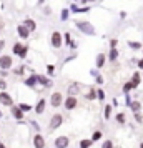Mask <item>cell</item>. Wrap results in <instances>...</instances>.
<instances>
[{"mask_svg":"<svg viewBox=\"0 0 143 148\" xmlns=\"http://www.w3.org/2000/svg\"><path fill=\"white\" fill-rule=\"evenodd\" d=\"M77 28L78 30H82L83 34L87 35H95V28H93V25L90 23V22H83V20H77Z\"/></svg>","mask_w":143,"mask_h":148,"instance_id":"obj_1","label":"cell"},{"mask_svg":"<svg viewBox=\"0 0 143 148\" xmlns=\"http://www.w3.org/2000/svg\"><path fill=\"white\" fill-rule=\"evenodd\" d=\"M62 123H63V116H62L60 113H55L53 116H52V120H50V125H48V127H50V132L57 130Z\"/></svg>","mask_w":143,"mask_h":148,"instance_id":"obj_2","label":"cell"},{"mask_svg":"<svg viewBox=\"0 0 143 148\" xmlns=\"http://www.w3.org/2000/svg\"><path fill=\"white\" fill-rule=\"evenodd\" d=\"M62 103H63V98H62V93L60 92H55V93H52V97H50V105L53 108L60 107Z\"/></svg>","mask_w":143,"mask_h":148,"instance_id":"obj_3","label":"cell"},{"mask_svg":"<svg viewBox=\"0 0 143 148\" xmlns=\"http://www.w3.org/2000/svg\"><path fill=\"white\" fill-rule=\"evenodd\" d=\"M0 68H2V70L12 68V57H10V55H2V57H0Z\"/></svg>","mask_w":143,"mask_h":148,"instance_id":"obj_4","label":"cell"},{"mask_svg":"<svg viewBox=\"0 0 143 148\" xmlns=\"http://www.w3.org/2000/svg\"><path fill=\"white\" fill-rule=\"evenodd\" d=\"M27 50H28V47H23L20 43H15L14 45V53L18 55L20 58H25V57H27Z\"/></svg>","mask_w":143,"mask_h":148,"instance_id":"obj_5","label":"cell"},{"mask_svg":"<svg viewBox=\"0 0 143 148\" xmlns=\"http://www.w3.org/2000/svg\"><path fill=\"white\" fill-rule=\"evenodd\" d=\"M77 103H78V101H77V98L73 97V95H70L67 100L63 101V105H65V108H67V110H73V108L77 107Z\"/></svg>","mask_w":143,"mask_h":148,"instance_id":"obj_6","label":"cell"},{"mask_svg":"<svg viewBox=\"0 0 143 148\" xmlns=\"http://www.w3.org/2000/svg\"><path fill=\"white\" fill-rule=\"evenodd\" d=\"M0 103H2V105H5V107H12V103H14V101H12V97H10L8 93L2 92V93H0Z\"/></svg>","mask_w":143,"mask_h":148,"instance_id":"obj_7","label":"cell"},{"mask_svg":"<svg viewBox=\"0 0 143 148\" xmlns=\"http://www.w3.org/2000/svg\"><path fill=\"white\" fill-rule=\"evenodd\" d=\"M70 140H68V136H58L57 140H55V147L57 148H67Z\"/></svg>","mask_w":143,"mask_h":148,"instance_id":"obj_8","label":"cell"},{"mask_svg":"<svg viewBox=\"0 0 143 148\" xmlns=\"http://www.w3.org/2000/svg\"><path fill=\"white\" fill-rule=\"evenodd\" d=\"M52 45H53V48L62 47V35L58 34V32H53V34H52Z\"/></svg>","mask_w":143,"mask_h":148,"instance_id":"obj_9","label":"cell"},{"mask_svg":"<svg viewBox=\"0 0 143 148\" xmlns=\"http://www.w3.org/2000/svg\"><path fill=\"white\" fill-rule=\"evenodd\" d=\"M34 147L35 148H45V140L42 135H35L34 136Z\"/></svg>","mask_w":143,"mask_h":148,"instance_id":"obj_10","label":"cell"},{"mask_svg":"<svg viewBox=\"0 0 143 148\" xmlns=\"http://www.w3.org/2000/svg\"><path fill=\"white\" fill-rule=\"evenodd\" d=\"M17 32H18V35H20L22 38H28V34H30V30L25 25H18L17 27Z\"/></svg>","mask_w":143,"mask_h":148,"instance_id":"obj_11","label":"cell"},{"mask_svg":"<svg viewBox=\"0 0 143 148\" xmlns=\"http://www.w3.org/2000/svg\"><path fill=\"white\" fill-rule=\"evenodd\" d=\"M12 115H14V118H17V120H22L23 118V110L20 107H12Z\"/></svg>","mask_w":143,"mask_h":148,"instance_id":"obj_12","label":"cell"},{"mask_svg":"<svg viewBox=\"0 0 143 148\" xmlns=\"http://www.w3.org/2000/svg\"><path fill=\"white\" fill-rule=\"evenodd\" d=\"M43 112H45V98H42V100L37 103V107H35V113L42 115Z\"/></svg>","mask_w":143,"mask_h":148,"instance_id":"obj_13","label":"cell"},{"mask_svg":"<svg viewBox=\"0 0 143 148\" xmlns=\"http://www.w3.org/2000/svg\"><path fill=\"white\" fill-rule=\"evenodd\" d=\"M23 25H25L30 32H34L35 28H37V23H35V20H32V18H27V20L23 22Z\"/></svg>","mask_w":143,"mask_h":148,"instance_id":"obj_14","label":"cell"},{"mask_svg":"<svg viewBox=\"0 0 143 148\" xmlns=\"http://www.w3.org/2000/svg\"><path fill=\"white\" fill-rule=\"evenodd\" d=\"M103 65H105V55H103V53H98V55H96V67L102 68Z\"/></svg>","mask_w":143,"mask_h":148,"instance_id":"obj_15","label":"cell"},{"mask_svg":"<svg viewBox=\"0 0 143 148\" xmlns=\"http://www.w3.org/2000/svg\"><path fill=\"white\" fill-rule=\"evenodd\" d=\"M140 77H142V75L138 73V72H135V73H133V77H131V82H133V85H135V87H138V85H140V82H142V78H140Z\"/></svg>","mask_w":143,"mask_h":148,"instance_id":"obj_16","label":"cell"},{"mask_svg":"<svg viewBox=\"0 0 143 148\" xmlns=\"http://www.w3.org/2000/svg\"><path fill=\"white\" fill-rule=\"evenodd\" d=\"M78 92H80V90H78V85H77V83L70 85V88H68V95H73V97H75Z\"/></svg>","mask_w":143,"mask_h":148,"instance_id":"obj_17","label":"cell"},{"mask_svg":"<svg viewBox=\"0 0 143 148\" xmlns=\"http://www.w3.org/2000/svg\"><path fill=\"white\" fill-rule=\"evenodd\" d=\"M37 82H38V75H37V77H30V78H27V80H25V83H27L28 87H34Z\"/></svg>","mask_w":143,"mask_h":148,"instance_id":"obj_18","label":"cell"},{"mask_svg":"<svg viewBox=\"0 0 143 148\" xmlns=\"http://www.w3.org/2000/svg\"><path fill=\"white\" fill-rule=\"evenodd\" d=\"M38 82H40L42 85H45V87H52V82L48 80V78H45V77H40L38 75Z\"/></svg>","mask_w":143,"mask_h":148,"instance_id":"obj_19","label":"cell"},{"mask_svg":"<svg viewBox=\"0 0 143 148\" xmlns=\"http://www.w3.org/2000/svg\"><path fill=\"white\" fill-rule=\"evenodd\" d=\"M96 97H98V93H96V90H90L88 93L85 95V98H87V100H93V98H96Z\"/></svg>","mask_w":143,"mask_h":148,"instance_id":"obj_20","label":"cell"},{"mask_svg":"<svg viewBox=\"0 0 143 148\" xmlns=\"http://www.w3.org/2000/svg\"><path fill=\"white\" fill-rule=\"evenodd\" d=\"M128 47L133 48V50H140L142 48V43L140 42H128Z\"/></svg>","mask_w":143,"mask_h":148,"instance_id":"obj_21","label":"cell"},{"mask_svg":"<svg viewBox=\"0 0 143 148\" xmlns=\"http://www.w3.org/2000/svg\"><path fill=\"white\" fill-rule=\"evenodd\" d=\"M116 57H118V50L112 48V50H110V53H108V58H110L112 62H113V60H116Z\"/></svg>","mask_w":143,"mask_h":148,"instance_id":"obj_22","label":"cell"},{"mask_svg":"<svg viewBox=\"0 0 143 148\" xmlns=\"http://www.w3.org/2000/svg\"><path fill=\"white\" fill-rule=\"evenodd\" d=\"M92 143H93V140H82L80 141V148H90Z\"/></svg>","mask_w":143,"mask_h":148,"instance_id":"obj_23","label":"cell"},{"mask_svg":"<svg viewBox=\"0 0 143 148\" xmlns=\"http://www.w3.org/2000/svg\"><path fill=\"white\" fill-rule=\"evenodd\" d=\"M130 107H131V110H133V112H140L142 103H140V101H131V105H130Z\"/></svg>","mask_w":143,"mask_h":148,"instance_id":"obj_24","label":"cell"},{"mask_svg":"<svg viewBox=\"0 0 143 148\" xmlns=\"http://www.w3.org/2000/svg\"><path fill=\"white\" fill-rule=\"evenodd\" d=\"M110 118H112V107L107 105L105 107V120H110Z\"/></svg>","mask_w":143,"mask_h":148,"instance_id":"obj_25","label":"cell"},{"mask_svg":"<svg viewBox=\"0 0 143 148\" xmlns=\"http://www.w3.org/2000/svg\"><path fill=\"white\" fill-rule=\"evenodd\" d=\"M131 88H136L135 85H133V82H130V83H125V87H123V92H125V93H128Z\"/></svg>","mask_w":143,"mask_h":148,"instance_id":"obj_26","label":"cell"},{"mask_svg":"<svg viewBox=\"0 0 143 148\" xmlns=\"http://www.w3.org/2000/svg\"><path fill=\"white\" fill-rule=\"evenodd\" d=\"M100 138H102V132H100V130L93 132V135H92V140H93V141H98Z\"/></svg>","mask_w":143,"mask_h":148,"instance_id":"obj_27","label":"cell"},{"mask_svg":"<svg viewBox=\"0 0 143 148\" xmlns=\"http://www.w3.org/2000/svg\"><path fill=\"white\" fill-rule=\"evenodd\" d=\"M125 120H127L125 113H118L116 115V121H118V123H125Z\"/></svg>","mask_w":143,"mask_h":148,"instance_id":"obj_28","label":"cell"},{"mask_svg":"<svg viewBox=\"0 0 143 148\" xmlns=\"http://www.w3.org/2000/svg\"><path fill=\"white\" fill-rule=\"evenodd\" d=\"M102 148H115V147H113V143H112V140H107V141H103Z\"/></svg>","mask_w":143,"mask_h":148,"instance_id":"obj_29","label":"cell"},{"mask_svg":"<svg viewBox=\"0 0 143 148\" xmlns=\"http://www.w3.org/2000/svg\"><path fill=\"white\" fill-rule=\"evenodd\" d=\"M18 107H20L23 112H28V110H32V107H30V105H27V103H20Z\"/></svg>","mask_w":143,"mask_h":148,"instance_id":"obj_30","label":"cell"},{"mask_svg":"<svg viewBox=\"0 0 143 148\" xmlns=\"http://www.w3.org/2000/svg\"><path fill=\"white\" fill-rule=\"evenodd\" d=\"M67 18H68V10L67 8H63V10H62V20L65 22Z\"/></svg>","mask_w":143,"mask_h":148,"instance_id":"obj_31","label":"cell"},{"mask_svg":"<svg viewBox=\"0 0 143 148\" xmlns=\"http://www.w3.org/2000/svg\"><path fill=\"white\" fill-rule=\"evenodd\" d=\"M135 121H138V123H142L143 118H142V115H140V112H135Z\"/></svg>","mask_w":143,"mask_h":148,"instance_id":"obj_32","label":"cell"},{"mask_svg":"<svg viewBox=\"0 0 143 148\" xmlns=\"http://www.w3.org/2000/svg\"><path fill=\"white\" fill-rule=\"evenodd\" d=\"M5 88H7V82L0 78V90H5Z\"/></svg>","mask_w":143,"mask_h":148,"instance_id":"obj_33","label":"cell"},{"mask_svg":"<svg viewBox=\"0 0 143 148\" xmlns=\"http://www.w3.org/2000/svg\"><path fill=\"white\" fill-rule=\"evenodd\" d=\"M96 93H98V98H100V100H103V98H105V93H103V90H96Z\"/></svg>","mask_w":143,"mask_h":148,"instance_id":"obj_34","label":"cell"},{"mask_svg":"<svg viewBox=\"0 0 143 148\" xmlns=\"http://www.w3.org/2000/svg\"><path fill=\"white\" fill-rule=\"evenodd\" d=\"M110 45H112V48H115V45H116V40H112V42H110Z\"/></svg>","mask_w":143,"mask_h":148,"instance_id":"obj_35","label":"cell"},{"mask_svg":"<svg viewBox=\"0 0 143 148\" xmlns=\"http://www.w3.org/2000/svg\"><path fill=\"white\" fill-rule=\"evenodd\" d=\"M3 47H5V42H3V40H0V50H2Z\"/></svg>","mask_w":143,"mask_h":148,"instance_id":"obj_36","label":"cell"},{"mask_svg":"<svg viewBox=\"0 0 143 148\" xmlns=\"http://www.w3.org/2000/svg\"><path fill=\"white\" fill-rule=\"evenodd\" d=\"M138 67H140V68H143V58H142L140 62H138Z\"/></svg>","mask_w":143,"mask_h":148,"instance_id":"obj_37","label":"cell"},{"mask_svg":"<svg viewBox=\"0 0 143 148\" xmlns=\"http://www.w3.org/2000/svg\"><path fill=\"white\" fill-rule=\"evenodd\" d=\"M43 2H45V0H38V3H40V5H42V3H43Z\"/></svg>","mask_w":143,"mask_h":148,"instance_id":"obj_38","label":"cell"},{"mask_svg":"<svg viewBox=\"0 0 143 148\" xmlns=\"http://www.w3.org/2000/svg\"><path fill=\"white\" fill-rule=\"evenodd\" d=\"M0 148H5V145H3V143H0Z\"/></svg>","mask_w":143,"mask_h":148,"instance_id":"obj_39","label":"cell"},{"mask_svg":"<svg viewBox=\"0 0 143 148\" xmlns=\"http://www.w3.org/2000/svg\"><path fill=\"white\" fill-rule=\"evenodd\" d=\"M87 2H93V0H87Z\"/></svg>","mask_w":143,"mask_h":148,"instance_id":"obj_40","label":"cell"},{"mask_svg":"<svg viewBox=\"0 0 143 148\" xmlns=\"http://www.w3.org/2000/svg\"><path fill=\"white\" fill-rule=\"evenodd\" d=\"M0 118H2V112H0Z\"/></svg>","mask_w":143,"mask_h":148,"instance_id":"obj_41","label":"cell"},{"mask_svg":"<svg viewBox=\"0 0 143 148\" xmlns=\"http://www.w3.org/2000/svg\"><path fill=\"white\" fill-rule=\"evenodd\" d=\"M140 148H143V143H142V147H140Z\"/></svg>","mask_w":143,"mask_h":148,"instance_id":"obj_42","label":"cell"}]
</instances>
